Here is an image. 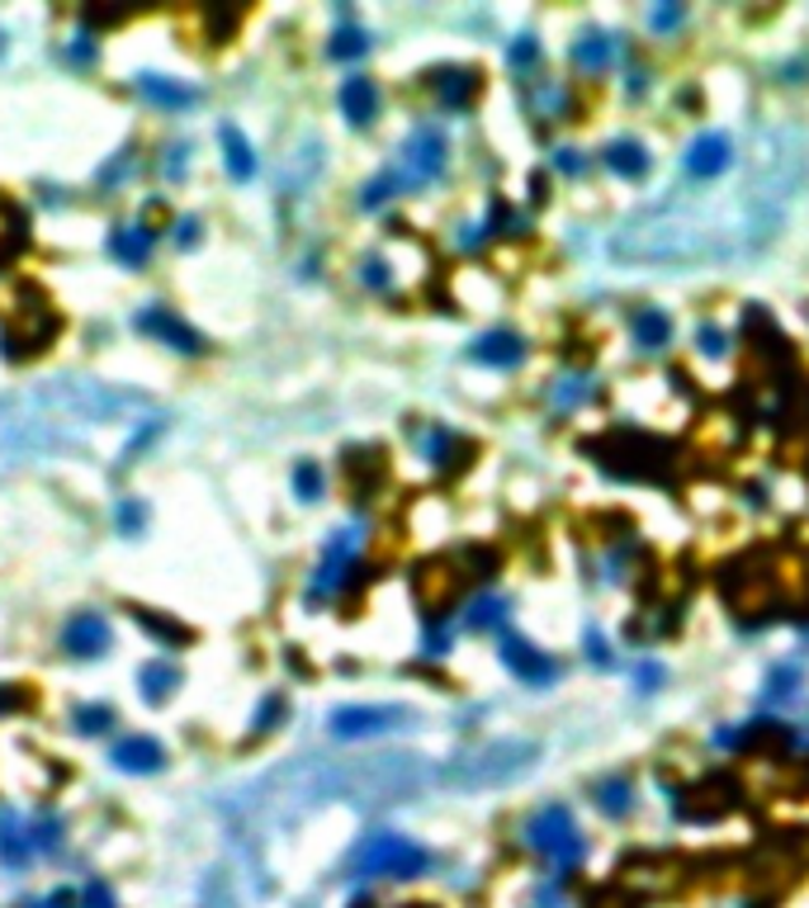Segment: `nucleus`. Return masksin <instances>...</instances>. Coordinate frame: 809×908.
Instances as JSON below:
<instances>
[{
	"label": "nucleus",
	"instance_id": "nucleus-28",
	"mask_svg": "<svg viewBox=\"0 0 809 908\" xmlns=\"http://www.w3.org/2000/svg\"><path fill=\"white\" fill-rule=\"evenodd\" d=\"M639 341H644V346H663V341H667V317L644 313V317H639Z\"/></svg>",
	"mask_w": 809,
	"mask_h": 908
},
{
	"label": "nucleus",
	"instance_id": "nucleus-8",
	"mask_svg": "<svg viewBox=\"0 0 809 908\" xmlns=\"http://www.w3.org/2000/svg\"><path fill=\"white\" fill-rule=\"evenodd\" d=\"M137 331H147V336H156V341H166L171 350H185V355L204 350V336L195 327H185L181 317L166 313V308H143V313H137Z\"/></svg>",
	"mask_w": 809,
	"mask_h": 908
},
{
	"label": "nucleus",
	"instance_id": "nucleus-7",
	"mask_svg": "<svg viewBox=\"0 0 809 908\" xmlns=\"http://www.w3.org/2000/svg\"><path fill=\"white\" fill-rule=\"evenodd\" d=\"M402 724L398 705H356V710H337L331 715V734L337 738H365V734H383V728Z\"/></svg>",
	"mask_w": 809,
	"mask_h": 908
},
{
	"label": "nucleus",
	"instance_id": "nucleus-16",
	"mask_svg": "<svg viewBox=\"0 0 809 908\" xmlns=\"http://www.w3.org/2000/svg\"><path fill=\"white\" fill-rule=\"evenodd\" d=\"M502 657L525 676V682H544V676L554 672V667H550V657L535 653V649L525 644V639H516V634H506V639H502Z\"/></svg>",
	"mask_w": 809,
	"mask_h": 908
},
{
	"label": "nucleus",
	"instance_id": "nucleus-6",
	"mask_svg": "<svg viewBox=\"0 0 809 908\" xmlns=\"http://www.w3.org/2000/svg\"><path fill=\"white\" fill-rule=\"evenodd\" d=\"M110 644H114V630H110V620L95 615V611L72 615L62 630V649L72 657H100V653H110Z\"/></svg>",
	"mask_w": 809,
	"mask_h": 908
},
{
	"label": "nucleus",
	"instance_id": "nucleus-5",
	"mask_svg": "<svg viewBox=\"0 0 809 908\" xmlns=\"http://www.w3.org/2000/svg\"><path fill=\"white\" fill-rule=\"evenodd\" d=\"M535 843L544 847V857H554L559 866H569V861L583 857V838H577L569 809H559V805L535 818Z\"/></svg>",
	"mask_w": 809,
	"mask_h": 908
},
{
	"label": "nucleus",
	"instance_id": "nucleus-25",
	"mask_svg": "<svg viewBox=\"0 0 809 908\" xmlns=\"http://www.w3.org/2000/svg\"><path fill=\"white\" fill-rule=\"evenodd\" d=\"M58 838H62V824H58V818H39V824H29L33 851H52V847H58Z\"/></svg>",
	"mask_w": 809,
	"mask_h": 908
},
{
	"label": "nucleus",
	"instance_id": "nucleus-17",
	"mask_svg": "<svg viewBox=\"0 0 809 908\" xmlns=\"http://www.w3.org/2000/svg\"><path fill=\"white\" fill-rule=\"evenodd\" d=\"M218 142H223V162H227V171L237 175V181H252L256 175V152H252V142H246L233 123L218 133Z\"/></svg>",
	"mask_w": 809,
	"mask_h": 908
},
{
	"label": "nucleus",
	"instance_id": "nucleus-2",
	"mask_svg": "<svg viewBox=\"0 0 809 908\" xmlns=\"http://www.w3.org/2000/svg\"><path fill=\"white\" fill-rule=\"evenodd\" d=\"M58 313L48 308V298L33 289V284H24L20 294L10 298L6 317H0V350H6V360H29V355H43L48 341L58 336Z\"/></svg>",
	"mask_w": 809,
	"mask_h": 908
},
{
	"label": "nucleus",
	"instance_id": "nucleus-15",
	"mask_svg": "<svg viewBox=\"0 0 809 908\" xmlns=\"http://www.w3.org/2000/svg\"><path fill=\"white\" fill-rule=\"evenodd\" d=\"M341 110H346L350 123H369V119H375V114H379L375 81H369V76H350V81L341 85Z\"/></svg>",
	"mask_w": 809,
	"mask_h": 908
},
{
	"label": "nucleus",
	"instance_id": "nucleus-18",
	"mask_svg": "<svg viewBox=\"0 0 809 908\" xmlns=\"http://www.w3.org/2000/svg\"><path fill=\"white\" fill-rule=\"evenodd\" d=\"M137 682H143V701H147V705H162V701H171V691L181 686L185 676L175 672L171 663H147V667H143V676H137Z\"/></svg>",
	"mask_w": 809,
	"mask_h": 908
},
{
	"label": "nucleus",
	"instance_id": "nucleus-10",
	"mask_svg": "<svg viewBox=\"0 0 809 908\" xmlns=\"http://www.w3.org/2000/svg\"><path fill=\"white\" fill-rule=\"evenodd\" d=\"M729 162H734V142L725 133L696 137L692 152H687V171L696 175V181H719V175L729 171Z\"/></svg>",
	"mask_w": 809,
	"mask_h": 908
},
{
	"label": "nucleus",
	"instance_id": "nucleus-31",
	"mask_svg": "<svg viewBox=\"0 0 809 908\" xmlns=\"http://www.w3.org/2000/svg\"><path fill=\"white\" fill-rule=\"evenodd\" d=\"M190 166V147H171V156H166V175H171V181H175V175H181Z\"/></svg>",
	"mask_w": 809,
	"mask_h": 908
},
{
	"label": "nucleus",
	"instance_id": "nucleus-26",
	"mask_svg": "<svg viewBox=\"0 0 809 908\" xmlns=\"http://www.w3.org/2000/svg\"><path fill=\"white\" fill-rule=\"evenodd\" d=\"M365 48H369L365 33H360V29H346V33H337V39H331V58H360Z\"/></svg>",
	"mask_w": 809,
	"mask_h": 908
},
{
	"label": "nucleus",
	"instance_id": "nucleus-27",
	"mask_svg": "<svg viewBox=\"0 0 809 908\" xmlns=\"http://www.w3.org/2000/svg\"><path fill=\"white\" fill-rule=\"evenodd\" d=\"M76 904H81V908H114V889L104 885V880H91V885H85L81 895H76Z\"/></svg>",
	"mask_w": 809,
	"mask_h": 908
},
{
	"label": "nucleus",
	"instance_id": "nucleus-19",
	"mask_svg": "<svg viewBox=\"0 0 809 908\" xmlns=\"http://www.w3.org/2000/svg\"><path fill=\"white\" fill-rule=\"evenodd\" d=\"M0 857L10 866H20L33 857V843H29V828H20L10 814H0Z\"/></svg>",
	"mask_w": 809,
	"mask_h": 908
},
{
	"label": "nucleus",
	"instance_id": "nucleus-23",
	"mask_svg": "<svg viewBox=\"0 0 809 908\" xmlns=\"http://www.w3.org/2000/svg\"><path fill=\"white\" fill-rule=\"evenodd\" d=\"M606 162H611L615 171H621V175H644V171H648V156L635 147V142H615Z\"/></svg>",
	"mask_w": 809,
	"mask_h": 908
},
{
	"label": "nucleus",
	"instance_id": "nucleus-3",
	"mask_svg": "<svg viewBox=\"0 0 809 908\" xmlns=\"http://www.w3.org/2000/svg\"><path fill=\"white\" fill-rule=\"evenodd\" d=\"M535 762V743H488L479 753H464L446 767V781L460 790H492L516 781L521 772H531Z\"/></svg>",
	"mask_w": 809,
	"mask_h": 908
},
{
	"label": "nucleus",
	"instance_id": "nucleus-24",
	"mask_svg": "<svg viewBox=\"0 0 809 908\" xmlns=\"http://www.w3.org/2000/svg\"><path fill=\"white\" fill-rule=\"evenodd\" d=\"M294 488H298V497H304V502H318V497H322V473H318V465H298V469H294Z\"/></svg>",
	"mask_w": 809,
	"mask_h": 908
},
{
	"label": "nucleus",
	"instance_id": "nucleus-13",
	"mask_svg": "<svg viewBox=\"0 0 809 908\" xmlns=\"http://www.w3.org/2000/svg\"><path fill=\"white\" fill-rule=\"evenodd\" d=\"M24 246H29V218H24V208L0 194V265H10L14 256H24Z\"/></svg>",
	"mask_w": 809,
	"mask_h": 908
},
{
	"label": "nucleus",
	"instance_id": "nucleus-20",
	"mask_svg": "<svg viewBox=\"0 0 809 908\" xmlns=\"http://www.w3.org/2000/svg\"><path fill=\"white\" fill-rule=\"evenodd\" d=\"M473 360H483V365H516L521 360V341L516 336H483L479 346H473Z\"/></svg>",
	"mask_w": 809,
	"mask_h": 908
},
{
	"label": "nucleus",
	"instance_id": "nucleus-30",
	"mask_svg": "<svg viewBox=\"0 0 809 908\" xmlns=\"http://www.w3.org/2000/svg\"><path fill=\"white\" fill-rule=\"evenodd\" d=\"M175 242H181V246H195V242H199V223H195V218H181V223H175Z\"/></svg>",
	"mask_w": 809,
	"mask_h": 908
},
{
	"label": "nucleus",
	"instance_id": "nucleus-4",
	"mask_svg": "<svg viewBox=\"0 0 809 908\" xmlns=\"http://www.w3.org/2000/svg\"><path fill=\"white\" fill-rule=\"evenodd\" d=\"M421 866H427V851L412 847L408 838H398V833H375V838H365L356 861H350L356 876H417Z\"/></svg>",
	"mask_w": 809,
	"mask_h": 908
},
{
	"label": "nucleus",
	"instance_id": "nucleus-11",
	"mask_svg": "<svg viewBox=\"0 0 809 908\" xmlns=\"http://www.w3.org/2000/svg\"><path fill=\"white\" fill-rule=\"evenodd\" d=\"M137 95L152 100V104H162V110H190V104L199 100L195 85L171 81V76H162V71H147V76H137Z\"/></svg>",
	"mask_w": 809,
	"mask_h": 908
},
{
	"label": "nucleus",
	"instance_id": "nucleus-22",
	"mask_svg": "<svg viewBox=\"0 0 809 908\" xmlns=\"http://www.w3.org/2000/svg\"><path fill=\"white\" fill-rule=\"evenodd\" d=\"M133 615H137V625H143V630H152V634L162 639V644H171V649H181L185 639H190V634H185L181 625H171V620H166V615H156V611H133Z\"/></svg>",
	"mask_w": 809,
	"mask_h": 908
},
{
	"label": "nucleus",
	"instance_id": "nucleus-29",
	"mask_svg": "<svg viewBox=\"0 0 809 908\" xmlns=\"http://www.w3.org/2000/svg\"><path fill=\"white\" fill-rule=\"evenodd\" d=\"M119 526H123V535H137V530L147 526V507L143 502H123L119 507Z\"/></svg>",
	"mask_w": 809,
	"mask_h": 908
},
{
	"label": "nucleus",
	"instance_id": "nucleus-34",
	"mask_svg": "<svg viewBox=\"0 0 809 908\" xmlns=\"http://www.w3.org/2000/svg\"><path fill=\"white\" fill-rule=\"evenodd\" d=\"M24 908H58V904H52V899H48V904H24Z\"/></svg>",
	"mask_w": 809,
	"mask_h": 908
},
{
	"label": "nucleus",
	"instance_id": "nucleus-33",
	"mask_svg": "<svg viewBox=\"0 0 809 908\" xmlns=\"http://www.w3.org/2000/svg\"><path fill=\"white\" fill-rule=\"evenodd\" d=\"M66 58H72V62L81 67V62H91V58H95V48H91V43H85V39H81V43H72V48H66Z\"/></svg>",
	"mask_w": 809,
	"mask_h": 908
},
{
	"label": "nucleus",
	"instance_id": "nucleus-21",
	"mask_svg": "<svg viewBox=\"0 0 809 908\" xmlns=\"http://www.w3.org/2000/svg\"><path fill=\"white\" fill-rule=\"evenodd\" d=\"M72 724H76V734H110V728H114V710L110 705H81L72 715Z\"/></svg>",
	"mask_w": 809,
	"mask_h": 908
},
{
	"label": "nucleus",
	"instance_id": "nucleus-14",
	"mask_svg": "<svg viewBox=\"0 0 809 908\" xmlns=\"http://www.w3.org/2000/svg\"><path fill=\"white\" fill-rule=\"evenodd\" d=\"M441 162H446L441 137H436V133H417L408 142V156H402V175H408V181H431V175L441 171Z\"/></svg>",
	"mask_w": 809,
	"mask_h": 908
},
{
	"label": "nucleus",
	"instance_id": "nucleus-9",
	"mask_svg": "<svg viewBox=\"0 0 809 908\" xmlns=\"http://www.w3.org/2000/svg\"><path fill=\"white\" fill-rule=\"evenodd\" d=\"M110 762L119 772H133V776H147V772H162L166 767V747L147 738V734H133V738H119L110 747Z\"/></svg>",
	"mask_w": 809,
	"mask_h": 908
},
{
	"label": "nucleus",
	"instance_id": "nucleus-32",
	"mask_svg": "<svg viewBox=\"0 0 809 908\" xmlns=\"http://www.w3.org/2000/svg\"><path fill=\"white\" fill-rule=\"evenodd\" d=\"M20 705H24V696H20V691L0 686V715H10V710H20Z\"/></svg>",
	"mask_w": 809,
	"mask_h": 908
},
{
	"label": "nucleus",
	"instance_id": "nucleus-12",
	"mask_svg": "<svg viewBox=\"0 0 809 908\" xmlns=\"http://www.w3.org/2000/svg\"><path fill=\"white\" fill-rule=\"evenodd\" d=\"M152 227H143V223H123V227H114L110 233V256L114 261H123L129 271H137V265H147V256H152Z\"/></svg>",
	"mask_w": 809,
	"mask_h": 908
},
{
	"label": "nucleus",
	"instance_id": "nucleus-1",
	"mask_svg": "<svg viewBox=\"0 0 809 908\" xmlns=\"http://www.w3.org/2000/svg\"><path fill=\"white\" fill-rule=\"evenodd\" d=\"M771 227H777V204H771V185L752 181L744 194L729 200H706L696 194L687 204L673 194L667 204H654L635 213L621 233H615L611 252L625 265H706L725 256L752 252Z\"/></svg>",
	"mask_w": 809,
	"mask_h": 908
}]
</instances>
